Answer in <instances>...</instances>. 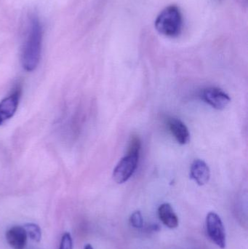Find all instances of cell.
<instances>
[{"label": "cell", "mask_w": 248, "mask_h": 249, "mask_svg": "<svg viewBox=\"0 0 248 249\" xmlns=\"http://www.w3.org/2000/svg\"><path fill=\"white\" fill-rule=\"evenodd\" d=\"M130 223L132 228L140 229L144 226V219L140 211H136L131 214L130 217Z\"/></svg>", "instance_id": "cell-13"}, {"label": "cell", "mask_w": 248, "mask_h": 249, "mask_svg": "<svg viewBox=\"0 0 248 249\" xmlns=\"http://www.w3.org/2000/svg\"><path fill=\"white\" fill-rule=\"evenodd\" d=\"M183 17L180 9L176 5L165 8L157 16L155 28L157 32L168 37H176L182 33Z\"/></svg>", "instance_id": "cell-2"}, {"label": "cell", "mask_w": 248, "mask_h": 249, "mask_svg": "<svg viewBox=\"0 0 248 249\" xmlns=\"http://www.w3.org/2000/svg\"><path fill=\"white\" fill-rule=\"evenodd\" d=\"M84 249H93V247H92V246L90 245V244H87V245H86L85 247H84Z\"/></svg>", "instance_id": "cell-15"}, {"label": "cell", "mask_w": 248, "mask_h": 249, "mask_svg": "<svg viewBox=\"0 0 248 249\" xmlns=\"http://www.w3.org/2000/svg\"><path fill=\"white\" fill-rule=\"evenodd\" d=\"M73 241L71 235L68 232H65L61 238L59 249H72Z\"/></svg>", "instance_id": "cell-14"}, {"label": "cell", "mask_w": 248, "mask_h": 249, "mask_svg": "<svg viewBox=\"0 0 248 249\" xmlns=\"http://www.w3.org/2000/svg\"><path fill=\"white\" fill-rule=\"evenodd\" d=\"M43 29L37 16L31 18L27 36L22 51L21 63L26 71H33L37 68L42 54Z\"/></svg>", "instance_id": "cell-1"}, {"label": "cell", "mask_w": 248, "mask_h": 249, "mask_svg": "<svg viewBox=\"0 0 248 249\" xmlns=\"http://www.w3.org/2000/svg\"><path fill=\"white\" fill-rule=\"evenodd\" d=\"M141 147V143L139 137L137 136H132L128 146V154L139 155Z\"/></svg>", "instance_id": "cell-12"}, {"label": "cell", "mask_w": 248, "mask_h": 249, "mask_svg": "<svg viewBox=\"0 0 248 249\" xmlns=\"http://www.w3.org/2000/svg\"><path fill=\"white\" fill-rule=\"evenodd\" d=\"M206 229L211 241L221 249H225L227 244L225 229L220 216L214 212H210L206 216Z\"/></svg>", "instance_id": "cell-4"}, {"label": "cell", "mask_w": 248, "mask_h": 249, "mask_svg": "<svg viewBox=\"0 0 248 249\" xmlns=\"http://www.w3.org/2000/svg\"><path fill=\"white\" fill-rule=\"evenodd\" d=\"M200 96L205 103L218 110L225 109L231 102L229 95L218 88H206L201 92Z\"/></svg>", "instance_id": "cell-6"}, {"label": "cell", "mask_w": 248, "mask_h": 249, "mask_svg": "<svg viewBox=\"0 0 248 249\" xmlns=\"http://www.w3.org/2000/svg\"><path fill=\"white\" fill-rule=\"evenodd\" d=\"M170 131L180 144H186L190 139V133L186 124L177 118H171L167 121Z\"/></svg>", "instance_id": "cell-9"}, {"label": "cell", "mask_w": 248, "mask_h": 249, "mask_svg": "<svg viewBox=\"0 0 248 249\" xmlns=\"http://www.w3.org/2000/svg\"><path fill=\"white\" fill-rule=\"evenodd\" d=\"M190 177L199 186L207 184L211 177L209 167L202 160H195L191 166Z\"/></svg>", "instance_id": "cell-8"}, {"label": "cell", "mask_w": 248, "mask_h": 249, "mask_svg": "<svg viewBox=\"0 0 248 249\" xmlns=\"http://www.w3.org/2000/svg\"><path fill=\"white\" fill-rule=\"evenodd\" d=\"M22 95V86L16 85L8 96L0 102V125L11 119L17 112Z\"/></svg>", "instance_id": "cell-3"}, {"label": "cell", "mask_w": 248, "mask_h": 249, "mask_svg": "<svg viewBox=\"0 0 248 249\" xmlns=\"http://www.w3.org/2000/svg\"><path fill=\"white\" fill-rule=\"evenodd\" d=\"M158 216L161 222L167 228L175 229L179 226V218L169 203H163L159 207Z\"/></svg>", "instance_id": "cell-10"}, {"label": "cell", "mask_w": 248, "mask_h": 249, "mask_svg": "<svg viewBox=\"0 0 248 249\" xmlns=\"http://www.w3.org/2000/svg\"><path fill=\"white\" fill-rule=\"evenodd\" d=\"M27 236L35 242H39L42 238V231L39 225L33 223H27L23 227Z\"/></svg>", "instance_id": "cell-11"}, {"label": "cell", "mask_w": 248, "mask_h": 249, "mask_svg": "<svg viewBox=\"0 0 248 249\" xmlns=\"http://www.w3.org/2000/svg\"><path fill=\"white\" fill-rule=\"evenodd\" d=\"M139 155L128 154L118 162L113 171V178L117 184L126 182L138 167Z\"/></svg>", "instance_id": "cell-5"}, {"label": "cell", "mask_w": 248, "mask_h": 249, "mask_svg": "<svg viewBox=\"0 0 248 249\" xmlns=\"http://www.w3.org/2000/svg\"><path fill=\"white\" fill-rule=\"evenodd\" d=\"M6 240L13 249H24L27 243V234L20 226L12 227L6 232Z\"/></svg>", "instance_id": "cell-7"}]
</instances>
